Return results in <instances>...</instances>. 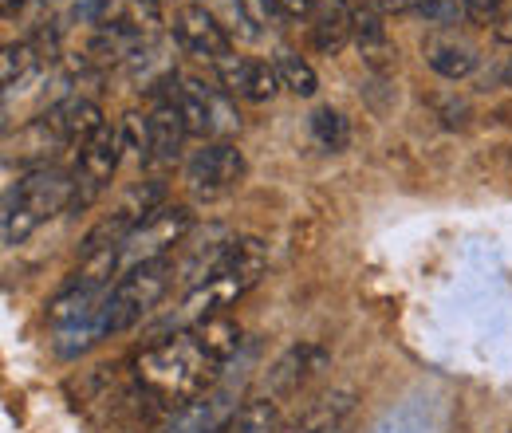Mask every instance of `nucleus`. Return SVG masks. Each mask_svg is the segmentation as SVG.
Here are the masks:
<instances>
[{"instance_id":"f257e3e1","label":"nucleus","mask_w":512,"mask_h":433,"mask_svg":"<svg viewBox=\"0 0 512 433\" xmlns=\"http://www.w3.org/2000/svg\"><path fill=\"white\" fill-rule=\"evenodd\" d=\"M217 378H221V367L201 351L193 331H178L174 339H162L134 359V382L142 386V398L170 406L174 414L213 394L209 386Z\"/></svg>"},{"instance_id":"f03ea898","label":"nucleus","mask_w":512,"mask_h":433,"mask_svg":"<svg viewBox=\"0 0 512 433\" xmlns=\"http://www.w3.org/2000/svg\"><path fill=\"white\" fill-rule=\"evenodd\" d=\"M268 268V252L256 237H233L225 256L217 260V268L209 272L205 284L190 288V296L178 308V323H205L209 315H221L225 308H233L249 288H256V280Z\"/></svg>"},{"instance_id":"7ed1b4c3","label":"nucleus","mask_w":512,"mask_h":433,"mask_svg":"<svg viewBox=\"0 0 512 433\" xmlns=\"http://www.w3.org/2000/svg\"><path fill=\"white\" fill-rule=\"evenodd\" d=\"M71 197H75V178L56 166H40L24 174L16 189L4 197V245L12 248L28 241L48 217L71 209Z\"/></svg>"},{"instance_id":"20e7f679","label":"nucleus","mask_w":512,"mask_h":433,"mask_svg":"<svg viewBox=\"0 0 512 433\" xmlns=\"http://www.w3.org/2000/svg\"><path fill=\"white\" fill-rule=\"evenodd\" d=\"M174 276H178V272H174V264H170V256H166V260L142 264V268L127 272L123 280H115V288L107 292L103 308L95 315L99 335H103V339H107V335H119V331L134 327L142 315H150V311L162 304V296L170 292Z\"/></svg>"},{"instance_id":"39448f33","label":"nucleus","mask_w":512,"mask_h":433,"mask_svg":"<svg viewBox=\"0 0 512 433\" xmlns=\"http://www.w3.org/2000/svg\"><path fill=\"white\" fill-rule=\"evenodd\" d=\"M190 233V209L186 205H166L158 209L146 225H138L123 245L115 248V268H119V280L142 268V264H154V260H166V252L174 245H182Z\"/></svg>"},{"instance_id":"423d86ee","label":"nucleus","mask_w":512,"mask_h":433,"mask_svg":"<svg viewBox=\"0 0 512 433\" xmlns=\"http://www.w3.org/2000/svg\"><path fill=\"white\" fill-rule=\"evenodd\" d=\"M170 99H174V107L182 111L186 130H190L193 138H217V142H221V134H229V130L237 126L233 107H229L217 91H209L205 83H197L190 75H174Z\"/></svg>"},{"instance_id":"0eeeda50","label":"nucleus","mask_w":512,"mask_h":433,"mask_svg":"<svg viewBox=\"0 0 512 433\" xmlns=\"http://www.w3.org/2000/svg\"><path fill=\"white\" fill-rule=\"evenodd\" d=\"M123 130H115V126H103L83 150H79V162H75V197H71V209H87L103 189L107 182L115 178V170H119V158H123Z\"/></svg>"},{"instance_id":"6e6552de","label":"nucleus","mask_w":512,"mask_h":433,"mask_svg":"<svg viewBox=\"0 0 512 433\" xmlns=\"http://www.w3.org/2000/svg\"><path fill=\"white\" fill-rule=\"evenodd\" d=\"M241 178H245V154L233 142H209L186 162V182L201 197L229 193Z\"/></svg>"},{"instance_id":"1a4fd4ad","label":"nucleus","mask_w":512,"mask_h":433,"mask_svg":"<svg viewBox=\"0 0 512 433\" xmlns=\"http://www.w3.org/2000/svg\"><path fill=\"white\" fill-rule=\"evenodd\" d=\"M174 36L182 48H190L193 56L201 60H225L233 56V44H229V32L217 24V16H209L201 4H190L174 16Z\"/></svg>"},{"instance_id":"9d476101","label":"nucleus","mask_w":512,"mask_h":433,"mask_svg":"<svg viewBox=\"0 0 512 433\" xmlns=\"http://www.w3.org/2000/svg\"><path fill=\"white\" fill-rule=\"evenodd\" d=\"M217 75H221V87L233 91V95H245L249 103H268L284 83L276 75V63L268 60H237V56H225L217 60Z\"/></svg>"},{"instance_id":"9b49d317","label":"nucleus","mask_w":512,"mask_h":433,"mask_svg":"<svg viewBox=\"0 0 512 433\" xmlns=\"http://www.w3.org/2000/svg\"><path fill=\"white\" fill-rule=\"evenodd\" d=\"M150 150H146V162L142 166H150V170H166V166H174L178 158H182V142H186V119H182V111L174 107V99L166 95L150 115Z\"/></svg>"},{"instance_id":"f8f14e48","label":"nucleus","mask_w":512,"mask_h":433,"mask_svg":"<svg viewBox=\"0 0 512 433\" xmlns=\"http://www.w3.org/2000/svg\"><path fill=\"white\" fill-rule=\"evenodd\" d=\"M48 126L56 130V138L64 142V146H71L75 154L103 130V111H99V103L95 99H83V95H67L60 107H52L48 115Z\"/></svg>"},{"instance_id":"ddd939ff","label":"nucleus","mask_w":512,"mask_h":433,"mask_svg":"<svg viewBox=\"0 0 512 433\" xmlns=\"http://www.w3.org/2000/svg\"><path fill=\"white\" fill-rule=\"evenodd\" d=\"M229 418H233V402H229V394H225V390H213V394H205V398L190 402L186 410H178L174 422H170L162 433H213L217 426H225Z\"/></svg>"},{"instance_id":"4468645a","label":"nucleus","mask_w":512,"mask_h":433,"mask_svg":"<svg viewBox=\"0 0 512 433\" xmlns=\"http://www.w3.org/2000/svg\"><path fill=\"white\" fill-rule=\"evenodd\" d=\"M422 56H426V63H430L442 79H465V75H473V67H477V52H473V44L457 40L453 32L430 36V40L422 44Z\"/></svg>"},{"instance_id":"2eb2a0df","label":"nucleus","mask_w":512,"mask_h":433,"mask_svg":"<svg viewBox=\"0 0 512 433\" xmlns=\"http://www.w3.org/2000/svg\"><path fill=\"white\" fill-rule=\"evenodd\" d=\"M320 363H323V355L316 351V347H292V351L268 371V394H264V398L280 402V398L296 394V390L304 386V378L316 371Z\"/></svg>"},{"instance_id":"dca6fc26","label":"nucleus","mask_w":512,"mask_h":433,"mask_svg":"<svg viewBox=\"0 0 512 433\" xmlns=\"http://www.w3.org/2000/svg\"><path fill=\"white\" fill-rule=\"evenodd\" d=\"M347 20H351V36L359 40L363 56H367L371 63H383V56H390V48H386L383 12L375 8V0H351Z\"/></svg>"},{"instance_id":"f3484780","label":"nucleus","mask_w":512,"mask_h":433,"mask_svg":"<svg viewBox=\"0 0 512 433\" xmlns=\"http://www.w3.org/2000/svg\"><path fill=\"white\" fill-rule=\"evenodd\" d=\"M193 335H197V343H201V351L217 363V367H225L237 351H241V327L221 311V315H209L205 323H197L190 327Z\"/></svg>"},{"instance_id":"a211bd4d","label":"nucleus","mask_w":512,"mask_h":433,"mask_svg":"<svg viewBox=\"0 0 512 433\" xmlns=\"http://www.w3.org/2000/svg\"><path fill=\"white\" fill-rule=\"evenodd\" d=\"M229 433H276L280 430V410L272 398H253L241 410H233V418L225 422Z\"/></svg>"},{"instance_id":"6ab92c4d","label":"nucleus","mask_w":512,"mask_h":433,"mask_svg":"<svg viewBox=\"0 0 512 433\" xmlns=\"http://www.w3.org/2000/svg\"><path fill=\"white\" fill-rule=\"evenodd\" d=\"M272 63H276L280 83H284L292 95H300V99H312V95H316L320 79H316V71H312V63L308 60H300V56H296V52H288V48H280Z\"/></svg>"},{"instance_id":"aec40b11","label":"nucleus","mask_w":512,"mask_h":433,"mask_svg":"<svg viewBox=\"0 0 512 433\" xmlns=\"http://www.w3.org/2000/svg\"><path fill=\"white\" fill-rule=\"evenodd\" d=\"M347 40H351V20H347V12H316L312 44L320 48L323 56H335Z\"/></svg>"},{"instance_id":"412c9836","label":"nucleus","mask_w":512,"mask_h":433,"mask_svg":"<svg viewBox=\"0 0 512 433\" xmlns=\"http://www.w3.org/2000/svg\"><path fill=\"white\" fill-rule=\"evenodd\" d=\"M312 134H316V142H320L327 154H339V150H347V142H351V123H347L339 111L323 107V111L312 115Z\"/></svg>"},{"instance_id":"4be33fe9","label":"nucleus","mask_w":512,"mask_h":433,"mask_svg":"<svg viewBox=\"0 0 512 433\" xmlns=\"http://www.w3.org/2000/svg\"><path fill=\"white\" fill-rule=\"evenodd\" d=\"M40 63L36 56V48H32V40H16V44H4V56H0V79H4V87L12 91L32 67Z\"/></svg>"},{"instance_id":"5701e85b","label":"nucleus","mask_w":512,"mask_h":433,"mask_svg":"<svg viewBox=\"0 0 512 433\" xmlns=\"http://www.w3.org/2000/svg\"><path fill=\"white\" fill-rule=\"evenodd\" d=\"M414 12H418L426 24H438V28H453V24L469 20L465 0H414Z\"/></svg>"},{"instance_id":"b1692460","label":"nucleus","mask_w":512,"mask_h":433,"mask_svg":"<svg viewBox=\"0 0 512 433\" xmlns=\"http://www.w3.org/2000/svg\"><path fill=\"white\" fill-rule=\"evenodd\" d=\"M237 4V16H241V24H249V32H260V28H268V24H280V20H288L284 12H280V4L276 0H233Z\"/></svg>"},{"instance_id":"393cba45","label":"nucleus","mask_w":512,"mask_h":433,"mask_svg":"<svg viewBox=\"0 0 512 433\" xmlns=\"http://www.w3.org/2000/svg\"><path fill=\"white\" fill-rule=\"evenodd\" d=\"M123 142H127L130 150L146 162V150H150V119H142V115H127V119H123Z\"/></svg>"},{"instance_id":"a878e982","label":"nucleus","mask_w":512,"mask_h":433,"mask_svg":"<svg viewBox=\"0 0 512 433\" xmlns=\"http://www.w3.org/2000/svg\"><path fill=\"white\" fill-rule=\"evenodd\" d=\"M280 4V12L288 16V20H304V16H316V0H276Z\"/></svg>"},{"instance_id":"bb28decb","label":"nucleus","mask_w":512,"mask_h":433,"mask_svg":"<svg viewBox=\"0 0 512 433\" xmlns=\"http://www.w3.org/2000/svg\"><path fill=\"white\" fill-rule=\"evenodd\" d=\"M501 4H505V0H465L469 20H493V16L501 12Z\"/></svg>"},{"instance_id":"cd10ccee","label":"nucleus","mask_w":512,"mask_h":433,"mask_svg":"<svg viewBox=\"0 0 512 433\" xmlns=\"http://www.w3.org/2000/svg\"><path fill=\"white\" fill-rule=\"evenodd\" d=\"M375 8L379 12H406V8H414V0H375Z\"/></svg>"},{"instance_id":"c85d7f7f","label":"nucleus","mask_w":512,"mask_h":433,"mask_svg":"<svg viewBox=\"0 0 512 433\" xmlns=\"http://www.w3.org/2000/svg\"><path fill=\"white\" fill-rule=\"evenodd\" d=\"M213 433H229V430H225V426H217V430H213Z\"/></svg>"},{"instance_id":"c756f323","label":"nucleus","mask_w":512,"mask_h":433,"mask_svg":"<svg viewBox=\"0 0 512 433\" xmlns=\"http://www.w3.org/2000/svg\"><path fill=\"white\" fill-rule=\"evenodd\" d=\"M146 4H158V0H146Z\"/></svg>"}]
</instances>
